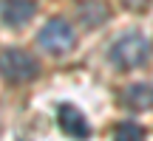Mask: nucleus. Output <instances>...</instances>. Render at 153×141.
<instances>
[{
  "mask_svg": "<svg viewBox=\"0 0 153 141\" xmlns=\"http://www.w3.org/2000/svg\"><path fill=\"white\" fill-rule=\"evenodd\" d=\"M108 57H111V65H116L122 70H136V68L148 65V59H150V43H148V37L131 31V34L119 37L114 45H111Z\"/></svg>",
  "mask_w": 153,
  "mask_h": 141,
  "instance_id": "obj_1",
  "label": "nucleus"
},
{
  "mask_svg": "<svg viewBox=\"0 0 153 141\" xmlns=\"http://www.w3.org/2000/svg\"><path fill=\"white\" fill-rule=\"evenodd\" d=\"M0 73L9 82H31L40 73V65L23 48H6L0 51Z\"/></svg>",
  "mask_w": 153,
  "mask_h": 141,
  "instance_id": "obj_2",
  "label": "nucleus"
},
{
  "mask_svg": "<svg viewBox=\"0 0 153 141\" xmlns=\"http://www.w3.org/2000/svg\"><path fill=\"white\" fill-rule=\"evenodd\" d=\"M37 43H40L43 51H48V54H54V57H62V54H68V51L74 48V28L68 26V20L54 17V20H48L40 28Z\"/></svg>",
  "mask_w": 153,
  "mask_h": 141,
  "instance_id": "obj_3",
  "label": "nucleus"
},
{
  "mask_svg": "<svg viewBox=\"0 0 153 141\" xmlns=\"http://www.w3.org/2000/svg\"><path fill=\"white\" fill-rule=\"evenodd\" d=\"M57 121H60L62 133L71 136V138H76V141H85L88 136H91V127H88L85 116H82L74 104H60V110H57Z\"/></svg>",
  "mask_w": 153,
  "mask_h": 141,
  "instance_id": "obj_4",
  "label": "nucleus"
},
{
  "mask_svg": "<svg viewBox=\"0 0 153 141\" xmlns=\"http://www.w3.org/2000/svg\"><path fill=\"white\" fill-rule=\"evenodd\" d=\"M34 11H37L34 0H3V3H0V17H3V23L11 26V28L26 26L34 17Z\"/></svg>",
  "mask_w": 153,
  "mask_h": 141,
  "instance_id": "obj_5",
  "label": "nucleus"
},
{
  "mask_svg": "<svg viewBox=\"0 0 153 141\" xmlns=\"http://www.w3.org/2000/svg\"><path fill=\"white\" fill-rule=\"evenodd\" d=\"M122 104H125L128 110H136V113L150 110L153 107V85H148V82H133V85H128L125 90H122Z\"/></svg>",
  "mask_w": 153,
  "mask_h": 141,
  "instance_id": "obj_6",
  "label": "nucleus"
},
{
  "mask_svg": "<svg viewBox=\"0 0 153 141\" xmlns=\"http://www.w3.org/2000/svg\"><path fill=\"white\" fill-rule=\"evenodd\" d=\"M108 20V6L99 3V0H91V3H82L79 6V23L88 28H97Z\"/></svg>",
  "mask_w": 153,
  "mask_h": 141,
  "instance_id": "obj_7",
  "label": "nucleus"
},
{
  "mask_svg": "<svg viewBox=\"0 0 153 141\" xmlns=\"http://www.w3.org/2000/svg\"><path fill=\"white\" fill-rule=\"evenodd\" d=\"M114 141H148V136H145L142 124H136V121H122L114 130Z\"/></svg>",
  "mask_w": 153,
  "mask_h": 141,
  "instance_id": "obj_8",
  "label": "nucleus"
},
{
  "mask_svg": "<svg viewBox=\"0 0 153 141\" xmlns=\"http://www.w3.org/2000/svg\"><path fill=\"white\" fill-rule=\"evenodd\" d=\"M122 3H125L131 11H142V9H148V6L153 3V0H122Z\"/></svg>",
  "mask_w": 153,
  "mask_h": 141,
  "instance_id": "obj_9",
  "label": "nucleus"
}]
</instances>
